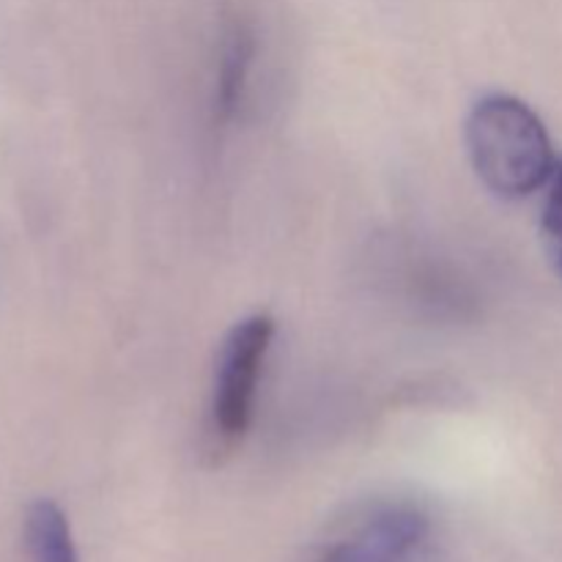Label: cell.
I'll use <instances>...</instances> for the list:
<instances>
[{"label": "cell", "mask_w": 562, "mask_h": 562, "mask_svg": "<svg viewBox=\"0 0 562 562\" xmlns=\"http://www.w3.org/2000/svg\"><path fill=\"white\" fill-rule=\"evenodd\" d=\"M464 137L477 179L505 201L532 195L558 170L541 115L510 93H488L475 102Z\"/></svg>", "instance_id": "6da1fadb"}, {"label": "cell", "mask_w": 562, "mask_h": 562, "mask_svg": "<svg viewBox=\"0 0 562 562\" xmlns=\"http://www.w3.org/2000/svg\"><path fill=\"white\" fill-rule=\"evenodd\" d=\"M274 322L267 313H252L231 327L220 344L209 401V453L228 456L250 431L258 382L272 349Z\"/></svg>", "instance_id": "7a4b0ae2"}, {"label": "cell", "mask_w": 562, "mask_h": 562, "mask_svg": "<svg viewBox=\"0 0 562 562\" xmlns=\"http://www.w3.org/2000/svg\"><path fill=\"white\" fill-rule=\"evenodd\" d=\"M428 530L431 521L417 505L379 503L333 532L311 562H409Z\"/></svg>", "instance_id": "3957f363"}, {"label": "cell", "mask_w": 562, "mask_h": 562, "mask_svg": "<svg viewBox=\"0 0 562 562\" xmlns=\"http://www.w3.org/2000/svg\"><path fill=\"white\" fill-rule=\"evenodd\" d=\"M252 58H256V33L236 16L225 27L223 47H220L217 86H214V115L220 121H228L245 99Z\"/></svg>", "instance_id": "277c9868"}, {"label": "cell", "mask_w": 562, "mask_h": 562, "mask_svg": "<svg viewBox=\"0 0 562 562\" xmlns=\"http://www.w3.org/2000/svg\"><path fill=\"white\" fill-rule=\"evenodd\" d=\"M25 547L33 562H80L69 519L53 499H36L27 508Z\"/></svg>", "instance_id": "5b68a950"}, {"label": "cell", "mask_w": 562, "mask_h": 562, "mask_svg": "<svg viewBox=\"0 0 562 562\" xmlns=\"http://www.w3.org/2000/svg\"><path fill=\"white\" fill-rule=\"evenodd\" d=\"M543 239L562 272V159L549 181V195L543 203Z\"/></svg>", "instance_id": "8992f818"}]
</instances>
